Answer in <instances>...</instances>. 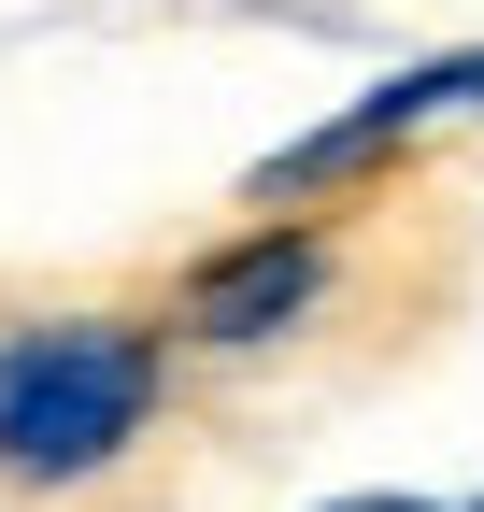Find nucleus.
Masks as SVG:
<instances>
[{"label":"nucleus","instance_id":"obj_1","mask_svg":"<svg viewBox=\"0 0 484 512\" xmlns=\"http://www.w3.org/2000/svg\"><path fill=\"white\" fill-rule=\"evenodd\" d=\"M143 413H157V342L129 313H15L0 328V470L15 484L114 470Z\"/></svg>","mask_w":484,"mask_h":512},{"label":"nucleus","instance_id":"obj_2","mask_svg":"<svg viewBox=\"0 0 484 512\" xmlns=\"http://www.w3.org/2000/svg\"><path fill=\"white\" fill-rule=\"evenodd\" d=\"M456 100H484V43H470V57H442V72H399V86H371L342 128H314L299 157H271V185H285V171H299V185H314V171H356V157H385L399 128H428V114H456Z\"/></svg>","mask_w":484,"mask_h":512},{"label":"nucleus","instance_id":"obj_3","mask_svg":"<svg viewBox=\"0 0 484 512\" xmlns=\"http://www.w3.org/2000/svg\"><path fill=\"white\" fill-rule=\"evenodd\" d=\"M299 299H314V242H285V228H271V242H242V256H214V271H200L186 328H200V342H271Z\"/></svg>","mask_w":484,"mask_h":512},{"label":"nucleus","instance_id":"obj_4","mask_svg":"<svg viewBox=\"0 0 484 512\" xmlns=\"http://www.w3.org/2000/svg\"><path fill=\"white\" fill-rule=\"evenodd\" d=\"M328 512H428V498H328Z\"/></svg>","mask_w":484,"mask_h":512}]
</instances>
